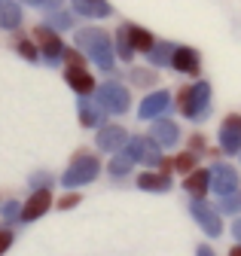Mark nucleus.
Returning <instances> with one entry per match:
<instances>
[{"instance_id": "obj_1", "label": "nucleus", "mask_w": 241, "mask_h": 256, "mask_svg": "<svg viewBox=\"0 0 241 256\" xmlns=\"http://www.w3.org/2000/svg\"><path fill=\"white\" fill-rule=\"evenodd\" d=\"M76 46L92 58L101 70H113V61H116V49L110 43V37L104 34L101 28H82L76 30Z\"/></svg>"}, {"instance_id": "obj_2", "label": "nucleus", "mask_w": 241, "mask_h": 256, "mask_svg": "<svg viewBox=\"0 0 241 256\" xmlns=\"http://www.w3.org/2000/svg\"><path fill=\"white\" fill-rule=\"evenodd\" d=\"M177 110L192 122H202L210 110V82L208 80H196L192 86H184L177 92Z\"/></svg>"}, {"instance_id": "obj_3", "label": "nucleus", "mask_w": 241, "mask_h": 256, "mask_svg": "<svg viewBox=\"0 0 241 256\" xmlns=\"http://www.w3.org/2000/svg\"><path fill=\"white\" fill-rule=\"evenodd\" d=\"M126 152L134 158V162H144L146 168H156V165L162 162V146H159L153 138H144V134H138V138H128V144H126Z\"/></svg>"}, {"instance_id": "obj_4", "label": "nucleus", "mask_w": 241, "mask_h": 256, "mask_svg": "<svg viewBox=\"0 0 241 256\" xmlns=\"http://www.w3.org/2000/svg\"><path fill=\"white\" fill-rule=\"evenodd\" d=\"M98 171H101V165H98L95 156H76L70 162V168H68V174L62 177V183L64 186H82L88 180H95Z\"/></svg>"}, {"instance_id": "obj_5", "label": "nucleus", "mask_w": 241, "mask_h": 256, "mask_svg": "<svg viewBox=\"0 0 241 256\" xmlns=\"http://www.w3.org/2000/svg\"><path fill=\"white\" fill-rule=\"evenodd\" d=\"M98 104L107 113H126L132 107V94H128L126 86H119V82H104L98 88Z\"/></svg>"}, {"instance_id": "obj_6", "label": "nucleus", "mask_w": 241, "mask_h": 256, "mask_svg": "<svg viewBox=\"0 0 241 256\" xmlns=\"http://www.w3.org/2000/svg\"><path fill=\"white\" fill-rule=\"evenodd\" d=\"M171 68L184 76H202V55L192 46H177L171 55Z\"/></svg>"}, {"instance_id": "obj_7", "label": "nucleus", "mask_w": 241, "mask_h": 256, "mask_svg": "<svg viewBox=\"0 0 241 256\" xmlns=\"http://www.w3.org/2000/svg\"><path fill=\"white\" fill-rule=\"evenodd\" d=\"M34 40H37V46H40V52L46 55L49 64H58V58H64V43L58 40V34H55L49 24L34 28Z\"/></svg>"}, {"instance_id": "obj_8", "label": "nucleus", "mask_w": 241, "mask_h": 256, "mask_svg": "<svg viewBox=\"0 0 241 256\" xmlns=\"http://www.w3.org/2000/svg\"><path fill=\"white\" fill-rule=\"evenodd\" d=\"M190 210H192V216L198 220V226H202V229H204L210 238H217V235L223 232V222H220V214H217V208H210L204 198H192Z\"/></svg>"}, {"instance_id": "obj_9", "label": "nucleus", "mask_w": 241, "mask_h": 256, "mask_svg": "<svg viewBox=\"0 0 241 256\" xmlns=\"http://www.w3.org/2000/svg\"><path fill=\"white\" fill-rule=\"evenodd\" d=\"M220 146L223 152H241V116L229 113L220 125Z\"/></svg>"}, {"instance_id": "obj_10", "label": "nucleus", "mask_w": 241, "mask_h": 256, "mask_svg": "<svg viewBox=\"0 0 241 256\" xmlns=\"http://www.w3.org/2000/svg\"><path fill=\"white\" fill-rule=\"evenodd\" d=\"M210 189L217 192V196H229V192L238 189V171L232 165H214L210 168Z\"/></svg>"}, {"instance_id": "obj_11", "label": "nucleus", "mask_w": 241, "mask_h": 256, "mask_svg": "<svg viewBox=\"0 0 241 256\" xmlns=\"http://www.w3.org/2000/svg\"><path fill=\"white\" fill-rule=\"evenodd\" d=\"M168 107H171V94H168L165 88H159V92H150L146 98L140 101L138 116H140V119H159Z\"/></svg>"}, {"instance_id": "obj_12", "label": "nucleus", "mask_w": 241, "mask_h": 256, "mask_svg": "<svg viewBox=\"0 0 241 256\" xmlns=\"http://www.w3.org/2000/svg\"><path fill=\"white\" fill-rule=\"evenodd\" d=\"M95 140H98V150L116 152V150H122V146L128 144V134H126V128H122V125H104Z\"/></svg>"}, {"instance_id": "obj_13", "label": "nucleus", "mask_w": 241, "mask_h": 256, "mask_svg": "<svg viewBox=\"0 0 241 256\" xmlns=\"http://www.w3.org/2000/svg\"><path fill=\"white\" fill-rule=\"evenodd\" d=\"M64 80H68V86H70L76 94H82V98L95 92V76L88 74L86 68H68V70H64Z\"/></svg>"}, {"instance_id": "obj_14", "label": "nucleus", "mask_w": 241, "mask_h": 256, "mask_svg": "<svg viewBox=\"0 0 241 256\" xmlns=\"http://www.w3.org/2000/svg\"><path fill=\"white\" fill-rule=\"evenodd\" d=\"M150 138H153V140L165 150V146H174V144L180 140V128H177L171 119H162V116H159L156 125H153V132H150Z\"/></svg>"}, {"instance_id": "obj_15", "label": "nucleus", "mask_w": 241, "mask_h": 256, "mask_svg": "<svg viewBox=\"0 0 241 256\" xmlns=\"http://www.w3.org/2000/svg\"><path fill=\"white\" fill-rule=\"evenodd\" d=\"M70 4H74V12L86 16V18H107L113 12L107 0H70Z\"/></svg>"}, {"instance_id": "obj_16", "label": "nucleus", "mask_w": 241, "mask_h": 256, "mask_svg": "<svg viewBox=\"0 0 241 256\" xmlns=\"http://www.w3.org/2000/svg\"><path fill=\"white\" fill-rule=\"evenodd\" d=\"M49 204H52L49 189H37L34 196L28 198V204L22 208V220H37V216H43V214L49 210Z\"/></svg>"}, {"instance_id": "obj_17", "label": "nucleus", "mask_w": 241, "mask_h": 256, "mask_svg": "<svg viewBox=\"0 0 241 256\" xmlns=\"http://www.w3.org/2000/svg\"><path fill=\"white\" fill-rule=\"evenodd\" d=\"M184 189L190 192L192 198H204V196H208V189H210V171H204V168L190 171L186 180H184Z\"/></svg>"}, {"instance_id": "obj_18", "label": "nucleus", "mask_w": 241, "mask_h": 256, "mask_svg": "<svg viewBox=\"0 0 241 256\" xmlns=\"http://www.w3.org/2000/svg\"><path fill=\"white\" fill-rule=\"evenodd\" d=\"M138 186L146 192H168L171 189V174L165 171H144L138 174Z\"/></svg>"}, {"instance_id": "obj_19", "label": "nucleus", "mask_w": 241, "mask_h": 256, "mask_svg": "<svg viewBox=\"0 0 241 256\" xmlns=\"http://www.w3.org/2000/svg\"><path fill=\"white\" fill-rule=\"evenodd\" d=\"M174 49H177V43H171V40H156V46L146 52V58H150V64H153V68H168Z\"/></svg>"}, {"instance_id": "obj_20", "label": "nucleus", "mask_w": 241, "mask_h": 256, "mask_svg": "<svg viewBox=\"0 0 241 256\" xmlns=\"http://www.w3.org/2000/svg\"><path fill=\"white\" fill-rule=\"evenodd\" d=\"M104 107L98 104V101H80V122L86 125V128H95V125H101L104 122Z\"/></svg>"}, {"instance_id": "obj_21", "label": "nucleus", "mask_w": 241, "mask_h": 256, "mask_svg": "<svg viewBox=\"0 0 241 256\" xmlns=\"http://www.w3.org/2000/svg\"><path fill=\"white\" fill-rule=\"evenodd\" d=\"M128 37H132V46H134V52H144V55H146L150 49L156 46V37L150 34L146 28H140V24H132V22H128Z\"/></svg>"}, {"instance_id": "obj_22", "label": "nucleus", "mask_w": 241, "mask_h": 256, "mask_svg": "<svg viewBox=\"0 0 241 256\" xmlns=\"http://www.w3.org/2000/svg\"><path fill=\"white\" fill-rule=\"evenodd\" d=\"M18 24H22V10H18V4H16V0H0V28L12 30V28H18Z\"/></svg>"}, {"instance_id": "obj_23", "label": "nucleus", "mask_w": 241, "mask_h": 256, "mask_svg": "<svg viewBox=\"0 0 241 256\" xmlns=\"http://www.w3.org/2000/svg\"><path fill=\"white\" fill-rule=\"evenodd\" d=\"M113 49H116V55L122 58V61H132L138 52H134V46H132V37H128V24H122L116 30V43H113Z\"/></svg>"}, {"instance_id": "obj_24", "label": "nucleus", "mask_w": 241, "mask_h": 256, "mask_svg": "<svg viewBox=\"0 0 241 256\" xmlns=\"http://www.w3.org/2000/svg\"><path fill=\"white\" fill-rule=\"evenodd\" d=\"M132 165H134V158L122 150L119 156H113V158H110V174H113V177H126V174L132 171Z\"/></svg>"}, {"instance_id": "obj_25", "label": "nucleus", "mask_w": 241, "mask_h": 256, "mask_svg": "<svg viewBox=\"0 0 241 256\" xmlns=\"http://www.w3.org/2000/svg\"><path fill=\"white\" fill-rule=\"evenodd\" d=\"M174 168H177V171H184V174L196 171V168H198V162H196V152H192V150H186V152H180V156L174 158Z\"/></svg>"}, {"instance_id": "obj_26", "label": "nucleus", "mask_w": 241, "mask_h": 256, "mask_svg": "<svg viewBox=\"0 0 241 256\" xmlns=\"http://www.w3.org/2000/svg\"><path fill=\"white\" fill-rule=\"evenodd\" d=\"M156 70H150V68H134L132 70V82L134 86H156Z\"/></svg>"}, {"instance_id": "obj_27", "label": "nucleus", "mask_w": 241, "mask_h": 256, "mask_svg": "<svg viewBox=\"0 0 241 256\" xmlns=\"http://www.w3.org/2000/svg\"><path fill=\"white\" fill-rule=\"evenodd\" d=\"M220 210L223 214H238L241 210V192H229V196H220Z\"/></svg>"}, {"instance_id": "obj_28", "label": "nucleus", "mask_w": 241, "mask_h": 256, "mask_svg": "<svg viewBox=\"0 0 241 256\" xmlns=\"http://www.w3.org/2000/svg\"><path fill=\"white\" fill-rule=\"evenodd\" d=\"M16 49L22 52V58H28V61H37V46H34L31 40H18V43H16Z\"/></svg>"}, {"instance_id": "obj_29", "label": "nucleus", "mask_w": 241, "mask_h": 256, "mask_svg": "<svg viewBox=\"0 0 241 256\" xmlns=\"http://www.w3.org/2000/svg\"><path fill=\"white\" fill-rule=\"evenodd\" d=\"M64 61H68V68H86V58L76 49H64Z\"/></svg>"}, {"instance_id": "obj_30", "label": "nucleus", "mask_w": 241, "mask_h": 256, "mask_svg": "<svg viewBox=\"0 0 241 256\" xmlns=\"http://www.w3.org/2000/svg\"><path fill=\"white\" fill-rule=\"evenodd\" d=\"M190 150H192L196 156L204 152V138H202V134H192V138H190Z\"/></svg>"}, {"instance_id": "obj_31", "label": "nucleus", "mask_w": 241, "mask_h": 256, "mask_svg": "<svg viewBox=\"0 0 241 256\" xmlns=\"http://www.w3.org/2000/svg\"><path fill=\"white\" fill-rule=\"evenodd\" d=\"M22 4H31V6H58L62 0H22Z\"/></svg>"}, {"instance_id": "obj_32", "label": "nucleus", "mask_w": 241, "mask_h": 256, "mask_svg": "<svg viewBox=\"0 0 241 256\" xmlns=\"http://www.w3.org/2000/svg\"><path fill=\"white\" fill-rule=\"evenodd\" d=\"M55 24H62V28H74V16H68V12L55 16Z\"/></svg>"}, {"instance_id": "obj_33", "label": "nucleus", "mask_w": 241, "mask_h": 256, "mask_svg": "<svg viewBox=\"0 0 241 256\" xmlns=\"http://www.w3.org/2000/svg\"><path fill=\"white\" fill-rule=\"evenodd\" d=\"M74 204H80V196H74V192H70V196H64L62 202H58V208H74Z\"/></svg>"}, {"instance_id": "obj_34", "label": "nucleus", "mask_w": 241, "mask_h": 256, "mask_svg": "<svg viewBox=\"0 0 241 256\" xmlns=\"http://www.w3.org/2000/svg\"><path fill=\"white\" fill-rule=\"evenodd\" d=\"M10 244H12V235H10V232H0V253H4Z\"/></svg>"}, {"instance_id": "obj_35", "label": "nucleus", "mask_w": 241, "mask_h": 256, "mask_svg": "<svg viewBox=\"0 0 241 256\" xmlns=\"http://www.w3.org/2000/svg\"><path fill=\"white\" fill-rule=\"evenodd\" d=\"M232 232H235V238L241 241V220H238V222H235V226H232Z\"/></svg>"}, {"instance_id": "obj_36", "label": "nucleus", "mask_w": 241, "mask_h": 256, "mask_svg": "<svg viewBox=\"0 0 241 256\" xmlns=\"http://www.w3.org/2000/svg\"><path fill=\"white\" fill-rule=\"evenodd\" d=\"M198 256H214V250H210V247H198Z\"/></svg>"}, {"instance_id": "obj_37", "label": "nucleus", "mask_w": 241, "mask_h": 256, "mask_svg": "<svg viewBox=\"0 0 241 256\" xmlns=\"http://www.w3.org/2000/svg\"><path fill=\"white\" fill-rule=\"evenodd\" d=\"M229 256H241V244H238V247H232V253H229Z\"/></svg>"}, {"instance_id": "obj_38", "label": "nucleus", "mask_w": 241, "mask_h": 256, "mask_svg": "<svg viewBox=\"0 0 241 256\" xmlns=\"http://www.w3.org/2000/svg\"><path fill=\"white\" fill-rule=\"evenodd\" d=\"M238 156H241V152H238Z\"/></svg>"}]
</instances>
